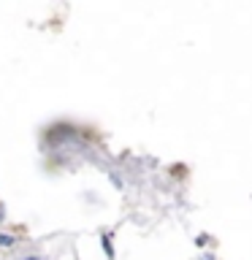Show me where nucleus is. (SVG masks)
Masks as SVG:
<instances>
[{"mask_svg":"<svg viewBox=\"0 0 252 260\" xmlns=\"http://www.w3.org/2000/svg\"><path fill=\"white\" fill-rule=\"evenodd\" d=\"M101 244H103V252L108 255V260H114V247H111V236L108 233H103L101 236Z\"/></svg>","mask_w":252,"mask_h":260,"instance_id":"obj_1","label":"nucleus"},{"mask_svg":"<svg viewBox=\"0 0 252 260\" xmlns=\"http://www.w3.org/2000/svg\"><path fill=\"white\" fill-rule=\"evenodd\" d=\"M14 236H8V233H0V247H14Z\"/></svg>","mask_w":252,"mask_h":260,"instance_id":"obj_2","label":"nucleus"},{"mask_svg":"<svg viewBox=\"0 0 252 260\" xmlns=\"http://www.w3.org/2000/svg\"><path fill=\"white\" fill-rule=\"evenodd\" d=\"M22 260H41V258H38V255H30V258H22Z\"/></svg>","mask_w":252,"mask_h":260,"instance_id":"obj_3","label":"nucleus"},{"mask_svg":"<svg viewBox=\"0 0 252 260\" xmlns=\"http://www.w3.org/2000/svg\"><path fill=\"white\" fill-rule=\"evenodd\" d=\"M201 260H214V258H209V255H206V258H201Z\"/></svg>","mask_w":252,"mask_h":260,"instance_id":"obj_4","label":"nucleus"}]
</instances>
